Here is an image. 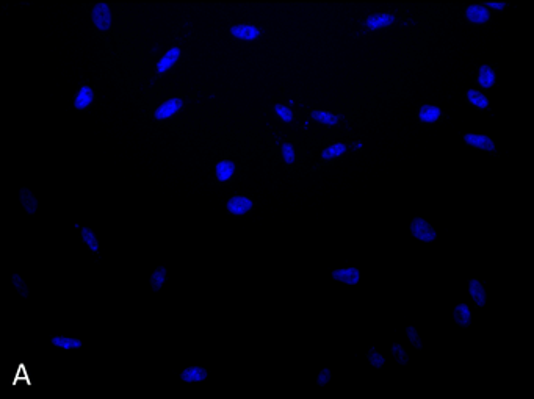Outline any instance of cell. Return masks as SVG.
Segmentation results:
<instances>
[{"mask_svg":"<svg viewBox=\"0 0 534 399\" xmlns=\"http://www.w3.org/2000/svg\"><path fill=\"white\" fill-rule=\"evenodd\" d=\"M409 232L412 237L422 243H433L437 240V232L430 221H426L422 216H415L414 220L409 224Z\"/></svg>","mask_w":534,"mask_h":399,"instance_id":"6da1fadb","label":"cell"},{"mask_svg":"<svg viewBox=\"0 0 534 399\" xmlns=\"http://www.w3.org/2000/svg\"><path fill=\"white\" fill-rule=\"evenodd\" d=\"M462 140H464L467 146L478 149V151L491 152V154L497 152V146H495L494 140L489 135H484V133H466L462 137Z\"/></svg>","mask_w":534,"mask_h":399,"instance_id":"7a4b0ae2","label":"cell"},{"mask_svg":"<svg viewBox=\"0 0 534 399\" xmlns=\"http://www.w3.org/2000/svg\"><path fill=\"white\" fill-rule=\"evenodd\" d=\"M464 16L473 26H484V24H488L491 21V10L484 4L470 5V7L466 8Z\"/></svg>","mask_w":534,"mask_h":399,"instance_id":"3957f363","label":"cell"},{"mask_svg":"<svg viewBox=\"0 0 534 399\" xmlns=\"http://www.w3.org/2000/svg\"><path fill=\"white\" fill-rule=\"evenodd\" d=\"M395 15L392 13H375V15H370L369 18L365 19V26L367 29L376 32V30L387 29V27L394 26Z\"/></svg>","mask_w":534,"mask_h":399,"instance_id":"277c9868","label":"cell"},{"mask_svg":"<svg viewBox=\"0 0 534 399\" xmlns=\"http://www.w3.org/2000/svg\"><path fill=\"white\" fill-rule=\"evenodd\" d=\"M94 26L99 30H109L112 26V11L107 4H98L93 10Z\"/></svg>","mask_w":534,"mask_h":399,"instance_id":"5b68a950","label":"cell"},{"mask_svg":"<svg viewBox=\"0 0 534 399\" xmlns=\"http://www.w3.org/2000/svg\"><path fill=\"white\" fill-rule=\"evenodd\" d=\"M469 295L472 301L475 302V306L480 307V309H483L488 304V292H486L483 282L478 281V279H470Z\"/></svg>","mask_w":534,"mask_h":399,"instance_id":"8992f818","label":"cell"},{"mask_svg":"<svg viewBox=\"0 0 534 399\" xmlns=\"http://www.w3.org/2000/svg\"><path fill=\"white\" fill-rule=\"evenodd\" d=\"M497 83V72L491 65H481L478 68L477 85L483 90H491Z\"/></svg>","mask_w":534,"mask_h":399,"instance_id":"52a82bcc","label":"cell"},{"mask_svg":"<svg viewBox=\"0 0 534 399\" xmlns=\"http://www.w3.org/2000/svg\"><path fill=\"white\" fill-rule=\"evenodd\" d=\"M332 279L347 285H358L361 281V271L358 268H342V270L332 271Z\"/></svg>","mask_w":534,"mask_h":399,"instance_id":"ba28073f","label":"cell"},{"mask_svg":"<svg viewBox=\"0 0 534 399\" xmlns=\"http://www.w3.org/2000/svg\"><path fill=\"white\" fill-rule=\"evenodd\" d=\"M453 321L458 324L459 328L467 329L472 324V310H470L469 304L461 302L453 309Z\"/></svg>","mask_w":534,"mask_h":399,"instance_id":"9c48e42d","label":"cell"},{"mask_svg":"<svg viewBox=\"0 0 534 399\" xmlns=\"http://www.w3.org/2000/svg\"><path fill=\"white\" fill-rule=\"evenodd\" d=\"M442 118V108L433 104H425L420 107L419 119L423 124H436Z\"/></svg>","mask_w":534,"mask_h":399,"instance_id":"30bf717a","label":"cell"},{"mask_svg":"<svg viewBox=\"0 0 534 399\" xmlns=\"http://www.w3.org/2000/svg\"><path fill=\"white\" fill-rule=\"evenodd\" d=\"M182 105H184V102H182L181 99H170V101H166L165 104L160 105V107L157 108L156 118H170V116H173L174 113L181 110Z\"/></svg>","mask_w":534,"mask_h":399,"instance_id":"8fae6325","label":"cell"},{"mask_svg":"<svg viewBox=\"0 0 534 399\" xmlns=\"http://www.w3.org/2000/svg\"><path fill=\"white\" fill-rule=\"evenodd\" d=\"M251 209H253V202L243 196H235L228 202V210L234 215H245Z\"/></svg>","mask_w":534,"mask_h":399,"instance_id":"7c38bea8","label":"cell"},{"mask_svg":"<svg viewBox=\"0 0 534 399\" xmlns=\"http://www.w3.org/2000/svg\"><path fill=\"white\" fill-rule=\"evenodd\" d=\"M466 98L467 101H469V104L473 105L475 108H478V110H488L489 105H491V101H489L488 96H486V94L480 90L467 91Z\"/></svg>","mask_w":534,"mask_h":399,"instance_id":"4fadbf2b","label":"cell"},{"mask_svg":"<svg viewBox=\"0 0 534 399\" xmlns=\"http://www.w3.org/2000/svg\"><path fill=\"white\" fill-rule=\"evenodd\" d=\"M19 198H21V204L27 213L33 215V213L38 210V199L33 196L32 191L29 188H22L21 193H19Z\"/></svg>","mask_w":534,"mask_h":399,"instance_id":"5bb4252c","label":"cell"},{"mask_svg":"<svg viewBox=\"0 0 534 399\" xmlns=\"http://www.w3.org/2000/svg\"><path fill=\"white\" fill-rule=\"evenodd\" d=\"M231 33L235 38L251 41L256 40L257 36L260 35V30L253 26H234L231 29Z\"/></svg>","mask_w":534,"mask_h":399,"instance_id":"9a60e30c","label":"cell"},{"mask_svg":"<svg viewBox=\"0 0 534 399\" xmlns=\"http://www.w3.org/2000/svg\"><path fill=\"white\" fill-rule=\"evenodd\" d=\"M179 57H181V49L173 47V49H170V51L166 52L165 57L160 60L157 69H159V72L168 71V69L173 68L174 63L179 60Z\"/></svg>","mask_w":534,"mask_h":399,"instance_id":"2e32d148","label":"cell"},{"mask_svg":"<svg viewBox=\"0 0 534 399\" xmlns=\"http://www.w3.org/2000/svg\"><path fill=\"white\" fill-rule=\"evenodd\" d=\"M93 98V90H91L90 87H82V90H80L79 94H77L74 105H76L77 110H83V108H87L88 105L93 102Z\"/></svg>","mask_w":534,"mask_h":399,"instance_id":"e0dca14e","label":"cell"},{"mask_svg":"<svg viewBox=\"0 0 534 399\" xmlns=\"http://www.w3.org/2000/svg\"><path fill=\"white\" fill-rule=\"evenodd\" d=\"M390 351H392V356H394L395 362L401 367H406L409 364V354L406 351L405 346L401 343H394L390 346Z\"/></svg>","mask_w":534,"mask_h":399,"instance_id":"ac0fdd59","label":"cell"},{"mask_svg":"<svg viewBox=\"0 0 534 399\" xmlns=\"http://www.w3.org/2000/svg\"><path fill=\"white\" fill-rule=\"evenodd\" d=\"M181 378L185 382H199L204 381L207 378V371L204 368L192 367L187 368L184 373L181 374Z\"/></svg>","mask_w":534,"mask_h":399,"instance_id":"d6986e66","label":"cell"},{"mask_svg":"<svg viewBox=\"0 0 534 399\" xmlns=\"http://www.w3.org/2000/svg\"><path fill=\"white\" fill-rule=\"evenodd\" d=\"M235 165L229 160H224L217 165V177L221 182H226V180L231 179L232 174H234Z\"/></svg>","mask_w":534,"mask_h":399,"instance_id":"ffe728a7","label":"cell"},{"mask_svg":"<svg viewBox=\"0 0 534 399\" xmlns=\"http://www.w3.org/2000/svg\"><path fill=\"white\" fill-rule=\"evenodd\" d=\"M345 152H347V146H345V144H332V146H329V148H326L325 151L322 152V157L325 160L337 159V157L345 154Z\"/></svg>","mask_w":534,"mask_h":399,"instance_id":"44dd1931","label":"cell"},{"mask_svg":"<svg viewBox=\"0 0 534 399\" xmlns=\"http://www.w3.org/2000/svg\"><path fill=\"white\" fill-rule=\"evenodd\" d=\"M52 345L63 349H76L82 346V342L77 340V338L54 337L52 338Z\"/></svg>","mask_w":534,"mask_h":399,"instance_id":"7402d4cb","label":"cell"},{"mask_svg":"<svg viewBox=\"0 0 534 399\" xmlns=\"http://www.w3.org/2000/svg\"><path fill=\"white\" fill-rule=\"evenodd\" d=\"M312 118L318 123L325 124V126H336L339 123V116L328 112H318V110L317 112H312Z\"/></svg>","mask_w":534,"mask_h":399,"instance_id":"603a6c76","label":"cell"},{"mask_svg":"<svg viewBox=\"0 0 534 399\" xmlns=\"http://www.w3.org/2000/svg\"><path fill=\"white\" fill-rule=\"evenodd\" d=\"M166 270L163 266L157 268L151 276V287L154 292H159L160 288L163 287V282H165Z\"/></svg>","mask_w":534,"mask_h":399,"instance_id":"cb8c5ba5","label":"cell"},{"mask_svg":"<svg viewBox=\"0 0 534 399\" xmlns=\"http://www.w3.org/2000/svg\"><path fill=\"white\" fill-rule=\"evenodd\" d=\"M367 359H369L370 365L376 370L383 368L386 365V359H384L383 354L379 353L378 349L370 348L369 353H367Z\"/></svg>","mask_w":534,"mask_h":399,"instance_id":"d4e9b609","label":"cell"},{"mask_svg":"<svg viewBox=\"0 0 534 399\" xmlns=\"http://www.w3.org/2000/svg\"><path fill=\"white\" fill-rule=\"evenodd\" d=\"M406 335H408L409 343L414 346L415 349H423L422 337H420V332L417 331L415 326H408L406 328Z\"/></svg>","mask_w":534,"mask_h":399,"instance_id":"484cf974","label":"cell"},{"mask_svg":"<svg viewBox=\"0 0 534 399\" xmlns=\"http://www.w3.org/2000/svg\"><path fill=\"white\" fill-rule=\"evenodd\" d=\"M82 237H83V241L87 243L88 248H90L91 251H94V252L98 251L99 249L98 238L94 237L93 231H90L88 227H83Z\"/></svg>","mask_w":534,"mask_h":399,"instance_id":"4316f807","label":"cell"},{"mask_svg":"<svg viewBox=\"0 0 534 399\" xmlns=\"http://www.w3.org/2000/svg\"><path fill=\"white\" fill-rule=\"evenodd\" d=\"M13 285H15L22 298L29 296V288H27L26 282L22 281V277L19 274H13Z\"/></svg>","mask_w":534,"mask_h":399,"instance_id":"83f0119b","label":"cell"},{"mask_svg":"<svg viewBox=\"0 0 534 399\" xmlns=\"http://www.w3.org/2000/svg\"><path fill=\"white\" fill-rule=\"evenodd\" d=\"M282 154H284V160H286V163H289V165H292V163L295 162V151H293L292 144H284V146H282Z\"/></svg>","mask_w":534,"mask_h":399,"instance_id":"f1b7e54d","label":"cell"},{"mask_svg":"<svg viewBox=\"0 0 534 399\" xmlns=\"http://www.w3.org/2000/svg\"><path fill=\"white\" fill-rule=\"evenodd\" d=\"M276 113H278L279 116H281L286 123H290L293 119L292 112H290L289 108L284 107V105H276L275 107Z\"/></svg>","mask_w":534,"mask_h":399,"instance_id":"f546056e","label":"cell"},{"mask_svg":"<svg viewBox=\"0 0 534 399\" xmlns=\"http://www.w3.org/2000/svg\"><path fill=\"white\" fill-rule=\"evenodd\" d=\"M329 381H331V371L325 368V370H322V373L318 374L317 382L318 385H326Z\"/></svg>","mask_w":534,"mask_h":399,"instance_id":"4dcf8cb0","label":"cell"},{"mask_svg":"<svg viewBox=\"0 0 534 399\" xmlns=\"http://www.w3.org/2000/svg\"><path fill=\"white\" fill-rule=\"evenodd\" d=\"M486 7L489 8V10H497V11H503L506 7H508V4L506 2H488V4H484Z\"/></svg>","mask_w":534,"mask_h":399,"instance_id":"1f68e13d","label":"cell"}]
</instances>
